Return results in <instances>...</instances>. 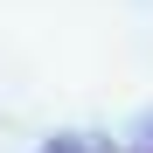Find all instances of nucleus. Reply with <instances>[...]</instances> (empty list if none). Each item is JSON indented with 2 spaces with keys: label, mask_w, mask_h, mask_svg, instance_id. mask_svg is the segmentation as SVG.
Wrapping results in <instances>:
<instances>
[{
  "label": "nucleus",
  "mask_w": 153,
  "mask_h": 153,
  "mask_svg": "<svg viewBox=\"0 0 153 153\" xmlns=\"http://www.w3.org/2000/svg\"><path fill=\"white\" fill-rule=\"evenodd\" d=\"M42 153H118V139H105V132H56V139H42Z\"/></svg>",
  "instance_id": "f257e3e1"
},
{
  "label": "nucleus",
  "mask_w": 153,
  "mask_h": 153,
  "mask_svg": "<svg viewBox=\"0 0 153 153\" xmlns=\"http://www.w3.org/2000/svg\"><path fill=\"white\" fill-rule=\"evenodd\" d=\"M125 153H153V118L139 125V139H132V146H125Z\"/></svg>",
  "instance_id": "f03ea898"
}]
</instances>
